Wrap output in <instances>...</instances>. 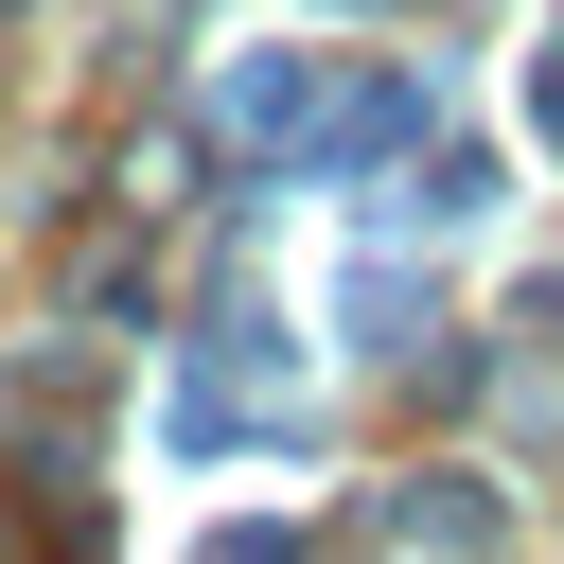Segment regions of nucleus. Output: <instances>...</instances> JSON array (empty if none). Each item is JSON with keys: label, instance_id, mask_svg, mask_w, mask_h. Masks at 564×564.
Here are the masks:
<instances>
[{"label": "nucleus", "instance_id": "obj_1", "mask_svg": "<svg viewBox=\"0 0 564 564\" xmlns=\"http://www.w3.org/2000/svg\"><path fill=\"white\" fill-rule=\"evenodd\" d=\"M229 141L317 159V141H335V70H317V53H247V70H229Z\"/></svg>", "mask_w": 564, "mask_h": 564}, {"label": "nucleus", "instance_id": "obj_2", "mask_svg": "<svg viewBox=\"0 0 564 564\" xmlns=\"http://www.w3.org/2000/svg\"><path fill=\"white\" fill-rule=\"evenodd\" d=\"M370 529H388V546H494V494H458V476H441V494H388Z\"/></svg>", "mask_w": 564, "mask_h": 564}]
</instances>
